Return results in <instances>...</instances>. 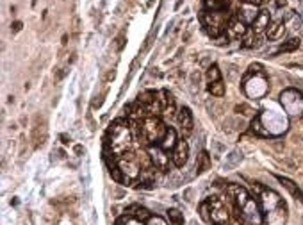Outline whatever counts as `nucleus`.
Returning a JSON list of instances; mask_svg holds the SVG:
<instances>
[{"mask_svg": "<svg viewBox=\"0 0 303 225\" xmlns=\"http://www.w3.org/2000/svg\"><path fill=\"white\" fill-rule=\"evenodd\" d=\"M255 190L260 211L264 214V221L268 225H285V221H287V207L283 204L282 197L276 191L262 188L259 184H255Z\"/></svg>", "mask_w": 303, "mask_h": 225, "instance_id": "f257e3e1", "label": "nucleus"}, {"mask_svg": "<svg viewBox=\"0 0 303 225\" xmlns=\"http://www.w3.org/2000/svg\"><path fill=\"white\" fill-rule=\"evenodd\" d=\"M200 213L205 221H211L214 225H229L230 221L229 205L220 197H211L205 202H201Z\"/></svg>", "mask_w": 303, "mask_h": 225, "instance_id": "f03ea898", "label": "nucleus"}, {"mask_svg": "<svg viewBox=\"0 0 303 225\" xmlns=\"http://www.w3.org/2000/svg\"><path fill=\"white\" fill-rule=\"evenodd\" d=\"M109 146L113 150V154H116L120 158L122 154H125L130 146V130L123 120H118L111 125L109 129Z\"/></svg>", "mask_w": 303, "mask_h": 225, "instance_id": "7ed1b4c3", "label": "nucleus"}, {"mask_svg": "<svg viewBox=\"0 0 303 225\" xmlns=\"http://www.w3.org/2000/svg\"><path fill=\"white\" fill-rule=\"evenodd\" d=\"M138 132H139V138L143 139V143H145V145H150V143L161 141V138L166 132V127L159 118L148 116V118L143 122V125L138 127Z\"/></svg>", "mask_w": 303, "mask_h": 225, "instance_id": "20e7f679", "label": "nucleus"}, {"mask_svg": "<svg viewBox=\"0 0 303 225\" xmlns=\"http://www.w3.org/2000/svg\"><path fill=\"white\" fill-rule=\"evenodd\" d=\"M234 211H236L237 220L244 225H262L264 223V214H262V211H260V205L255 198H252V200H250L246 205H243L241 209L234 205Z\"/></svg>", "mask_w": 303, "mask_h": 225, "instance_id": "39448f33", "label": "nucleus"}, {"mask_svg": "<svg viewBox=\"0 0 303 225\" xmlns=\"http://www.w3.org/2000/svg\"><path fill=\"white\" fill-rule=\"evenodd\" d=\"M227 20H229V15L225 11H207L201 15V22L213 38H218L221 32L227 31V25H229Z\"/></svg>", "mask_w": 303, "mask_h": 225, "instance_id": "423d86ee", "label": "nucleus"}, {"mask_svg": "<svg viewBox=\"0 0 303 225\" xmlns=\"http://www.w3.org/2000/svg\"><path fill=\"white\" fill-rule=\"evenodd\" d=\"M280 102L289 116H303V95L298 90H285L280 95Z\"/></svg>", "mask_w": 303, "mask_h": 225, "instance_id": "0eeeda50", "label": "nucleus"}, {"mask_svg": "<svg viewBox=\"0 0 303 225\" xmlns=\"http://www.w3.org/2000/svg\"><path fill=\"white\" fill-rule=\"evenodd\" d=\"M225 32H227V40H239L246 34V24L241 20L239 16H232Z\"/></svg>", "mask_w": 303, "mask_h": 225, "instance_id": "6e6552de", "label": "nucleus"}, {"mask_svg": "<svg viewBox=\"0 0 303 225\" xmlns=\"http://www.w3.org/2000/svg\"><path fill=\"white\" fill-rule=\"evenodd\" d=\"M187 158H189V145L185 139H180L177 143V146L173 148V156H171V161H173L175 166H184L187 163Z\"/></svg>", "mask_w": 303, "mask_h": 225, "instance_id": "1a4fd4ad", "label": "nucleus"}, {"mask_svg": "<svg viewBox=\"0 0 303 225\" xmlns=\"http://www.w3.org/2000/svg\"><path fill=\"white\" fill-rule=\"evenodd\" d=\"M177 120L178 123H180L182 127V132H184V136L187 138L191 132H193V113L189 111V107H180V111L177 113Z\"/></svg>", "mask_w": 303, "mask_h": 225, "instance_id": "9d476101", "label": "nucleus"}, {"mask_svg": "<svg viewBox=\"0 0 303 225\" xmlns=\"http://www.w3.org/2000/svg\"><path fill=\"white\" fill-rule=\"evenodd\" d=\"M150 158H152V163H154V166L157 170H161V172L168 170L169 158L166 156V150H162L161 146H157V148H150Z\"/></svg>", "mask_w": 303, "mask_h": 225, "instance_id": "9b49d317", "label": "nucleus"}, {"mask_svg": "<svg viewBox=\"0 0 303 225\" xmlns=\"http://www.w3.org/2000/svg\"><path fill=\"white\" fill-rule=\"evenodd\" d=\"M161 104H162V115L164 116H171L175 115V109H177V106H175V99H173V95L169 93L168 90H162L161 91Z\"/></svg>", "mask_w": 303, "mask_h": 225, "instance_id": "f8f14e48", "label": "nucleus"}, {"mask_svg": "<svg viewBox=\"0 0 303 225\" xmlns=\"http://www.w3.org/2000/svg\"><path fill=\"white\" fill-rule=\"evenodd\" d=\"M271 25V18H269V13L268 11H259L257 18L253 20L252 29L255 34H260L262 31H268V27Z\"/></svg>", "mask_w": 303, "mask_h": 225, "instance_id": "ddd939ff", "label": "nucleus"}, {"mask_svg": "<svg viewBox=\"0 0 303 225\" xmlns=\"http://www.w3.org/2000/svg\"><path fill=\"white\" fill-rule=\"evenodd\" d=\"M178 139H177V130L175 129H166L164 136L161 138V141L157 143L159 146H161L162 150H166V152H169V150H173L175 146H177Z\"/></svg>", "mask_w": 303, "mask_h": 225, "instance_id": "4468645a", "label": "nucleus"}, {"mask_svg": "<svg viewBox=\"0 0 303 225\" xmlns=\"http://www.w3.org/2000/svg\"><path fill=\"white\" fill-rule=\"evenodd\" d=\"M257 15H259V11H257V6L253 4H243L239 8V11H237V16H239L244 24H253Z\"/></svg>", "mask_w": 303, "mask_h": 225, "instance_id": "2eb2a0df", "label": "nucleus"}, {"mask_svg": "<svg viewBox=\"0 0 303 225\" xmlns=\"http://www.w3.org/2000/svg\"><path fill=\"white\" fill-rule=\"evenodd\" d=\"M283 32H285V24L283 22H273L268 27V31H266V34H268L269 40H280Z\"/></svg>", "mask_w": 303, "mask_h": 225, "instance_id": "dca6fc26", "label": "nucleus"}, {"mask_svg": "<svg viewBox=\"0 0 303 225\" xmlns=\"http://www.w3.org/2000/svg\"><path fill=\"white\" fill-rule=\"evenodd\" d=\"M211 166V156L207 150H201L200 156H198L196 159V174H204V172L209 170Z\"/></svg>", "mask_w": 303, "mask_h": 225, "instance_id": "f3484780", "label": "nucleus"}, {"mask_svg": "<svg viewBox=\"0 0 303 225\" xmlns=\"http://www.w3.org/2000/svg\"><path fill=\"white\" fill-rule=\"evenodd\" d=\"M276 179H278V181L282 182V184L285 186V188H287L289 191H291V195L296 198V200L303 202V193H301V190H299V188L294 184V182H292V181H289V179H285V177H280V175H278V177H276Z\"/></svg>", "mask_w": 303, "mask_h": 225, "instance_id": "a211bd4d", "label": "nucleus"}, {"mask_svg": "<svg viewBox=\"0 0 303 225\" xmlns=\"http://www.w3.org/2000/svg\"><path fill=\"white\" fill-rule=\"evenodd\" d=\"M207 90H209V93L213 97H223L225 95V84L223 81H216V83H209V86H207Z\"/></svg>", "mask_w": 303, "mask_h": 225, "instance_id": "6ab92c4d", "label": "nucleus"}, {"mask_svg": "<svg viewBox=\"0 0 303 225\" xmlns=\"http://www.w3.org/2000/svg\"><path fill=\"white\" fill-rule=\"evenodd\" d=\"M205 6L211 11H225V8H229V0H205Z\"/></svg>", "mask_w": 303, "mask_h": 225, "instance_id": "aec40b11", "label": "nucleus"}, {"mask_svg": "<svg viewBox=\"0 0 303 225\" xmlns=\"http://www.w3.org/2000/svg\"><path fill=\"white\" fill-rule=\"evenodd\" d=\"M129 211H134V216L138 218L139 221H148V218L152 216L148 209H145V207H139V205H132Z\"/></svg>", "mask_w": 303, "mask_h": 225, "instance_id": "412c9836", "label": "nucleus"}, {"mask_svg": "<svg viewBox=\"0 0 303 225\" xmlns=\"http://www.w3.org/2000/svg\"><path fill=\"white\" fill-rule=\"evenodd\" d=\"M299 47V38H291L289 41H285L283 45H280L278 52H291V50H296Z\"/></svg>", "mask_w": 303, "mask_h": 225, "instance_id": "4be33fe9", "label": "nucleus"}, {"mask_svg": "<svg viewBox=\"0 0 303 225\" xmlns=\"http://www.w3.org/2000/svg\"><path fill=\"white\" fill-rule=\"evenodd\" d=\"M207 79L209 83H216V81H221V71L218 68V64H211L209 70H207Z\"/></svg>", "mask_w": 303, "mask_h": 225, "instance_id": "5701e85b", "label": "nucleus"}, {"mask_svg": "<svg viewBox=\"0 0 303 225\" xmlns=\"http://www.w3.org/2000/svg\"><path fill=\"white\" fill-rule=\"evenodd\" d=\"M168 218L173 225H184V216L180 211L177 209H168Z\"/></svg>", "mask_w": 303, "mask_h": 225, "instance_id": "b1692460", "label": "nucleus"}, {"mask_svg": "<svg viewBox=\"0 0 303 225\" xmlns=\"http://www.w3.org/2000/svg\"><path fill=\"white\" fill-rule=\"evenodd\" d=\"M243 47H244V48L259 47V38H257V36H250V38H246V40L243 41Z\"/></svg>", "mask_w": 303, "mask_h": 225, "instance_id": "393cba45", "label": "nucleus"}, {"mask_svg": "<svg viewBox=\"0 0 303 225\" xmlns=\"http://www.w3.org/2000/svg\"><path fill=\"white\" fill-rule=\"evenodd\" d=\"M145 225H166V221L161 216H150L148 221H145Z\"/></svg>", "mask_w": 303, "mask_h": 225, "instance_id": "a878e982", "label": "nucleus"}, {"mask_svg": "<svg viewBox=\"0 0 303 225\" xmlns=\"http://www.w3.org/2000/svg\"><path fill=\"white\" fill-rule=\"evenodd\" d=\"M71 29H73V34L75 36L79 34V31H80V18L77 15L73 16V24H71Z\"/></svg>", "mask_w": 303, "mask_h": 225, "instance_id": "bb28decb", "label": "nucleus"}, {"mask_svg": "<svg viewBox=\"0 0 303 225\" xmlns=\"http://www.w3.org/2000/svg\"><path fill=\"white\" fill-rule=\"evenodd\" d=\"M243 4H253V6H259V4H262L264 0H241Z\"/></svg>", "mask_w": 303, "mask_h": 225, "instance_id": "cd10ccee", "label": "nucleus"}, {"mask_svg": "<svg viewBox=\"0 0 303 225\" xmlns=\"http://www.w3.org/2000/svg\"><path fill=\"white\" fill-rule=\"evenodd\" d=\"M123 45H125V36H120V38H118V50H122V48H123Z\"/></svg>", "mask_w": 303, "mask_h": 225, "instance_id": "c85d7f7f", "label": "nucleus"}, {"mask_svg": "<svg viewBox=\"0 0 303 225\" xmlns=\"http://www.w3.org/2000/svg\"><path fill=\"white\" fill-rule=\"evenodd\" d=\"M22 29V22H15V25H13V31L18 32Z\"/></svg>", "mask_w": 303, "mask_h": 225, "instance_id": "c756f323", "label": "nucleus"}, {"mask_svg": "<svg viewBox=\"0 0 303 225\" xmlns=\"http://www.w3.org/2000/svg\"><path fill=\"white\" fill-rule=\"evenodd\" d=\"M232 225H244V223H241V221H236V223H232Z\"/></svg>", "mask_w": 303, "mask_h": 225, "instance_id": "7c9ffc66", "label": "nucleus"}]
</instances>
